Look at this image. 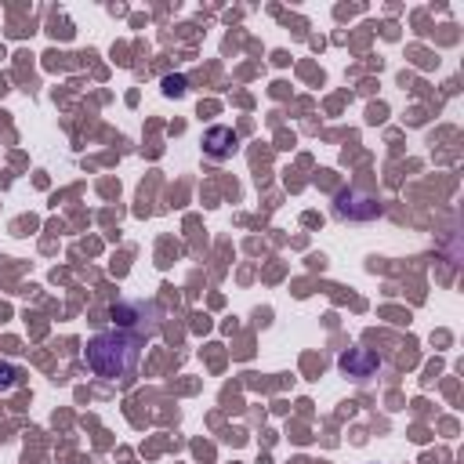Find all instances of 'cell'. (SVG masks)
<instances>
[{"label": "cell", "instance_id": "6da1fadb", "mask_svg": "<svg viewBox=\"0 0 464 464\" xmlns=\"http://www.w3.org/2000/svg\"><path fill=\"white\" fill-rule=\"evenodd\" d=\"M138 352H141V341L123 334V330H112V334H98L91 344H87V366L105 377V381H116V377H127L134 366H138Z\"/></svg>", "mask_w": 464, "mask_h": 464}, {"label": "cell", "instance_id": "7a4b0ae2", "mask_svg": "<svg viewBox=\"0 0 464 464\" xmlns=\"http://www.w3.org/2000/svg\"><path fill=\"white\" fill-rule=\"evenodd\" d=\"M203 149H207L214 160H225V156L236 149V134H232L228 127H210V130L203 134Z\"/></svg>", "mask_w": 464, "mask_h": 464}, {"label": "cell", "instance_id": "3957f363", "mask_svg": "<svg viewBox=\"0 0 464 464\" xmlns=\"http://www.w3.org/2000/svg\"><path fill=\"white\" fill-rule=\"evenodd\" d=\"M341 366H344L352 377H370V370L377 366V355H373V352H362V348H355V352L341 355Z\"/></svg>", "mask_w": 464, "mask_h": 464}, {"label": "cell", "instance_id": "277c9868", "mask_svg": "<svg viewBox=\"0 0 464 464\" xmlns=\"http://www.w3.org/2000/svg\"><path fill=\"white\" fill-rule=\"evenodd\" d=\"M181 91H185V80L181 76H170L167 80V94H181Z\"/></svg>", "mask_w": 464, "mask_h": 464}]
</instances>
